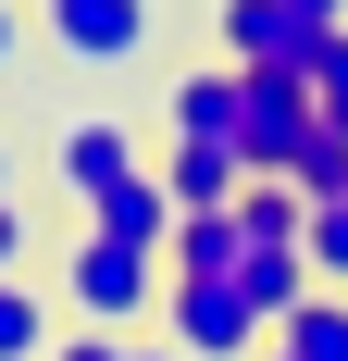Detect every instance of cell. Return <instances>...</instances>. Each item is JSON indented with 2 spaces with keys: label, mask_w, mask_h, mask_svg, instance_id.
Returning a JSON list of instances; mask_svg holds the SVG:
<instances>
[{
  "label": "cell",
  "mask_w": 348,
  "mask_h": 361,
  "mask_svg": "<svg viewBox=\"0 0 348 361\" xmlns=\"http://www.w3.org/2000/svg\"><path fill=\"white\" fill-rule=\"evenodd\" d=\"M299 262H311V287H348V200H311V224H299Z\"/></svg>",
  "instance_id": "5bb4252c"
},
{
  "label": "cell",
  "mask_w": 348,
  "mask_h": 361,
  "mask_svg": "<svg viewBox=\"0 0 348 361\" xmlns=\"http://www.w3.org/2000/svg\"><path fill=\"white\" fill-rule=\"evenodd\" d=\"M37 25L63 63H137L149 50V0H37Z\"/></svg>",
  "instance_id": "8992f818"
},
{
  "label": "cell",
  "mask_w": 348,
  "mask_h": 361,
  "mask_svg": "<svg viewBox=\"0 0 348 361\" xmlns=\"http://www.w3.org/2000/svg\"><path fill=\"white\" fill-rule=\"evenodd\" d=\"M261 361H274V349H261Z\"/></svg>",
  "instance_id": "7402d4cb"
},
{
  "label": "cell",
  "mask_w": 348,
  "mask_h": 361,
  "mask_svg": "<svg viewBox=\"0 0 348 361\" xmlns=\"http://www.w3.org/2000/svg\"><path fill=\"white\" fill-rule=\"evenodd\" d=\"M274 361H348V287H311L274 324Z\"/></svg>",
  "instance_id": "30bf717a"
},
{
  "label": "cell",
  "mask_w": 348,
  "mask_h": 361,
  "mask_svg": "<svg viewBox=\"0 0 348 361\" xmlns=\"http://www.w3.org/2000/svg\"><path fill=\"white\" fill-rule=\"evenodd\" d=\"M0 274H25V200H0Z\"/></svg>",
  "instance_id": "e0dca14e"
},
{
  "label": "cell",
  "mask_w": 348,
  "mask_h": 361,
  "mask_svg": "<svg viewBox=\"0 0 348 361\" xmlns=\"http://www.w3.org/2000/svg\"><path fill=\"white\" fill-rule=\"evenodd\" d=\"M162 125H174V137H199V149H237V63L174 75V87H162Z\"/></svg>",
  "instance_id": "52a82bcc"
},
{
  "label": "cell",
  "mask_w": 348,
  "mask_h": 361,
  "mask_svg": "<svg viewBox=\"0 0 348 361\" xmlns=\"http://www.w3.org/2000/svg\"><path fill=\"white\" fill-rule=\"evenodd\" d=\"M311 50H323L311 13H286V0H224V63L237 75H299V87H311Z\"/></svg>",
  "instance_id": "5b68a950"
},
{
  "label": "cell",
  "mask_w": 348,
  "mask_h": 361,
  "mask_svg": "<svg viewBox=\"0 0 348 361\" xmlns=\"http://www.w3.org/2000/svg\"><path fill=\"white\" fill-rule=\"evenodd\" d=\"M63 336H50V299L25 287V274H0V361H50Z\"/></svg>",
  "instance_id": "7c38bea8"
},
{
  "label": "cell",
  "mask_w": 348,
  "mask_h": 361,
  "mask_svg": "<svg viewBox=\"0 0 348 361\" xmlns=\"http://www.w3.org/2000/svg\"><path fill=\"white\" fill-rule=\"evenodd\" d=\"M13 50H25V13H13V0H0V75H13Z\"/></svg>",
  "instance_id": "ac0fdd59"
},
{
  "label": "cell",
  "mask_w": 348,
  "mask_h": 361,
  "mask_svg": "<svg viewBox=\"0 0 348 361\" xmlns=\"http://www.w3.org/2000/svg\"><path fill=\"white\" fill-rule=\"evenodd\" d=\"M299 224H311V200H299L286 175H249L237 187V237L249 250H299Z\"/></svg>",
  "instance_id": "8fae6325"
},
{
  "label": "cell",
  "mask_w": 348,
  "mask_h": 361,
  "mask_svg": "<svg viewBox=\"0 0 348 361\" xmlns=\"http://www.w3.org/2000/svg\"><path fill=\"white\" fill-rule=\"evenodd\" d=\"M286 187H299V200H348V137L323 112H311V137H299V162H286Z\"/></svg>",
  "instance_id": "4fadbf2b"
},
{
  "label": "cell",
  "mask_w": 348,
  "mask_h": 361,
  "mask_svg": "<svg viewBox=\"0 0 348 361\" xmlns=\"http://www.w3.org/2000/svg\"><path fill=\"white\" fill-rule=\"evenodd\" d=\"M286 13H311V25H323V37H336V25H348V0H286Z\"/></svg>",
  "instance_id": "d6986e66"
},
{
  "label": "cell",
  "mask_w": 348,
  "mask_h": 361,
  "mask_svg": "<svg viewBox=\"0 0 348 361\" xmlns=\"http://www.w3.org/2000/svg\"><path fill=\"white\" fill-rule=\"evenodd\" d=\"M137 175H149V149L125 137L112 112H75V125H63V200H75L87 224H100V212H112V200H125Z\"/></svg>",
  "instance_id": "3957f363"
},
{
  "label": "cell",
  "mask_w": 348,
  "mask_h": 361,
  "mask_svg": "<svg viewBox=\"0 0 348 361\" xmlns=\"http://www.w3.org/2000/svg\"><path fill=\"white\" fill-rule=\"evenodd\" d=\"M249 262V237H237V200L224 212H174V250H162V274H237Z\"/></svg>",
  "instance_id": "9c48e42d"
},
{
  "label": "cell",
  "mask_w": 348,
  "mask_h": 361,
  "mask_svg": "<svg viewBox=\"0 0 348 361\" xmlns=\"http://www.w3.org/2000/svg\"><path fill=\"white\" fill-rule=\"evenodd\" d=\"M0 200H13V149H0Z\"/></svg>",
  "instance_id": "ffe728a7"
},
{
  "label": "cell",
  "mask_w": 348,
  "mask_h": 361,
  "mask_svg": "<svg viewBox=\"0 0 348 361\" xmlns=\"http://www.w3.org/2000/svg\"><path fill=\"white\" fill-rule=\"evenodd\" d=\"M137 361H174V349H137Z\"/></svg>",
  "instance_id": "44dd1931"
},
{
  "label": "cell",
  "mask_w": 348,
  "mask_h": 361,
  "mask_svg": "<svg viewBox=\"0 0 348 361\" xmlns=\"http://www.w3.org/2000/svg\"><path fill=\"white\" fill-rule=\"evenodd\" d=\"M149 175H162V200H174V212H224V200L249 187V162H237V149H199V137H174L162 162H149Z\"/></svg>",
  "instance_id": "ba28073f"
},
{
  "label": "cell",
  "mask_w": 348,
  "mask_h": 361,
  "mask_svg": "<svg viewBox=\"0 0 348 361\" xmlns=\"http://www.w3.org/2000/svg\"><path fill=\"white\" fill-rule=\"evenodd\" d=\"M311 112H323V125L348 137V25H336V37L311 50Z\"/></svg>",
  "instance_id": "9a60e30c"
},
{
  "label": "cell",
  "mask_w": 348,
  "mask_h": 361,
  "mask_svg": "<svg viewBox=\"0 0 348 361\" xmlns=\"http://www.w3.org/2000/svg\"><path fill=\"white\" fill-rule=\"evenodd\" d=\"M50 361H137V349H125V336H100V324H87V336H63V349H50Z\"/></svg>",
  "instance_id": "2e32d148"
},
{
  "label": "cell",
  "mask_w": 348,
  "mask_h": 361,
  "mask_svg": "<svg viewBox=\"0 0 348 361\" xmlns=\"http://www.w3.org/2000/svg\"><path fill=\"white\" fill-rule=\"evenodd\" d=\"M162 349H174V361H261L274 324L249 312L237 274H174V287H162Z\"/></svg>",
  "instance_id": "6da1fadb"
},
{
  "label": "cell",
  "mask_w": 348,
  "mask_h": 361,
  "mask_svg": "<svg viewBox=\"0 0 348 361\" xmlns=\"http://www.w3.org/2000/svg\"><path fill=\"white\" fill-rule=\"evenodd\" d=\"M311 137V87L299 75H237V162L249 175H286Z\"/></svg>",
  "instance_id": "277c9868"
},
{
  "label": "cell",
  "mask_w": 348,
  "mask_h": 361,
  "mask_svg": "<svg viewBox=\"0 0 348 361\" xmlns=\"http://www.w3.org/2000/svg\"><path fill=\"white\" fill-rule=\"evenodd\" d=\"M162 262L149 250H125V237H100V224H87V237H75V262H63V312L75 324H100V336H125L137 324V312H162Z\"/></svg>",
  "instance_id": "7a4b0ae2"
}]
</instances>
